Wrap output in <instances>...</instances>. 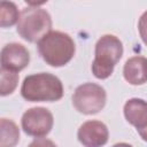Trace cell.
I'll return each instance as SVG.
<instances>
[{
    "instance_id": "6da1fadb",
    "label": "cell",
    "mask_w": 147,
    "mask_h": 147,
    "mask_svg": "<svg viewBox=\"0 0 147 147\" xmlns=\"http://www.w3.org/2000/svg\"><path fill=\"white\" fill-rule=\"evenodd\" d=\"M38 53L41 59L54 68L68 64L76 52L74 39L62 31H49L37 41Z\"/></svg>"
},
{
    "instance_id": "7a4b0ae2",
    "label": "cell",
    "mask_w": 147,
    "mask_h": 147,
    "mask_svg": "<svg viewBox=\"0 0 147 147\" xmlns=\"http://www.w3.org/2000/svg\"><path fill=\"white\" fill-rule=\"evenodd\" d=\"M21 95L30 102H53L62 99L63 85L60 78L52 74H33L24 78Z\"/></svg>"
},
{
    "instance_id": "3957f363",
    "label": "cell",
    "mask_w": 147,
    "mask_h": 147,
    "mask_svg": "<svg viewBox=\"0 0 147 147\" xmlns=\"http://www.w3.org/2000/svg\"><path fill=\"white\" fill-rule=\"evenodd\" d=\"M123 44L114 34H103L95 44L92 72L98 79H107L123 55Z\"/></svg>"
},
{
    "instance_id": "277c9868",
    "label": "cell",
    "mask_w": 147,
    "mask_h": 147,
    "mask_svg": "<svg viewBox=\"0 0 147 147\" xmlns=\"http://www.w3.org/2000/svg\"><path fill=\"white\" fill-rule=\"evenodd\" d=\"M52 17L48 11L38 7L24 8L17 22V33L29 42H37L52 31Z\"/></svg>"
},
{
    "instance_id": "5b68a950",
    "label": "cell",
    "mask_w": 147,
    "mask_h": 147,
    "mask_svg": "<svg viewBox=\"0 0 147 147\" xmlns=\"http://www.w3.org/2000/svg\"><path fill=\"white\" fill-rule=\"evenodd\" d=\"M107 102L105 88L95 83H84L79 85L72 94V105L75 109L84 115H94L100 113Z\"/></svg>"
},
{
    "instance_id": "8992f818",
    "label": "cell",
    "mask_w": 147,
    "mask_h": 147,
    "mask_svg": "<svg viewBox=\"0 0 147 147\" xmlns=\"http://www.w3.org/2000/svg\"><path fill=\"white\" fill-rule=\"evenodd\" d=\"M23 131L31 137H46L54 125L53 114L44 107H33L28 109L21 119Z\"/></svg>"
},
{
    "instance_id": "52a82bcc",
    "label": "cell",
    "mask_w": 147,
    "mask_h": 147,
    "mask_svg": "<svg viewBox=\"0 0 147 147\" xmlns=\"http://www.w3.org/2000/svg\"><path fill=\"white\" fill-rule=\"evenodd\" d=\"M124 117L133 125L144 141H147V101L132 98L129 99L123 107Z\"/></svg>"
},
{
    "instance_id": "ba28073f",
    "label": "cell",
    "mask_w": 147,
    "mask_h": 147,
    "mask_svg": "<svg viewBox=\"0 0 147 147\" xmlns=\"http://www.w3.org/2000/svg\"><path fill=\"white\" fill-rule=\"evenodd\" d=\"M78 141L86 147H99L107 144L109 131L101 121L92 119L83 123L77 131Z\"/></svg>"
},
{
    "instance_id": "9c48e42d",
    "label": "cell",
    "mask_w": 147,
    "mask_h": 147,
    "mask_svg": "<svg viewBox=\"0 0 147 147\" xmlns=\"http://www.w3.org/2000/svg\"><path fill=\"white\" fill-rule=\"evenodd\" d=\"M1 68L21 71L28 67L30 62V54L25 46L18 42H9L1 49Z\"/></svg>"
},
{
    "instance_id": "30bf717a",
    "label": "cell",
    "mask_w": 147,
    "mask_h": 147,
    "mask_svg": "<svg viewBox=\"0 0 147 147\" xmlns=\"http://www.w3.org/2000/svg\"><path fill=\"white\" fill-rule=\"evenodd\" d=\"M124 79L131 85H144L147 83V57L132 56L123 67Z\"/></svg>"
},
{
    "instance_id": "8fae6325",
    "label": "cell",
    "mask_w": 147,
    "mask_h": 147,
    "mask_svg": "<svg viewBox=\"0 0 147 147\" xmlns=\"http://www.w3.org/2000/svg\"><path fill=\"white\" fill-rule=\"evenodd\" d=\"M20 140V130L15 122L8 118L0 121V146L13 147Z\"/></svg>"
},
{
    "instance_id": "7c38bea8",
    "label": "cell",
    "mask_w": 147,
    "mask_h": 147,
    "mask_svg": "<svg viewBox=\"0 0 147 147\" xmlns=\"http://www.w3.org/2000/svg\"><path fill=\"white\" fill-rule=\"evenodd\" d=\"M20 14L17 6L9 0H1L0 2V26L10 28L17 24Z\"/></svg>"
},
{
    "instance_id": "4fadbf2b",
    "label": "cell",
    "mask_w": 147,
    "mask_h": 147,
    "mask_svg": "<svg viewBox=\"0 0 147 147\" xmlns=\"http://www.w3.org/2000/svg\"><path fill=\"white\" fill-rule=\"evenodd\" d=\"M18 74L17 71L8 70L1 68L0 71V94L1 96H6L11 94L18 84Z\"/></svg>"
},
{
    "instance_id": "5bb4252c",
    "label": "cell",
    "mask_w": 147,
    "mask_h": 147,
    "mask_svg": "<svg viewBox=\"0 0 147 147\" xmlns=\"http://www.w3.org/2000/svg\"><path fill=\"white\" fill-rule=\"evenodd\" d=\"M138 30H139V34L141 37V40L147 46V11L142 13V15L139 18Z\"/></svg>"
},
{
    "instance_id": "9a60e30c",
    "label": "cell",
    "mask_w": 147,
    "mask_h": 147,
    "mask_svg": "<svg viewBox=\"0 0 147 147\" xmlns=\"http://www.w3.org/2000/svg\"><path fill=\"white\" fill-rule=\"evenodd\" d=\"M48 0H24L25 3H28L29 6L31 7H39V6H42L47 2Z\"/></svg>"
}]
</instances>
